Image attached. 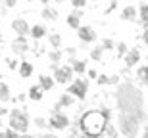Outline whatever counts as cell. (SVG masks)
I'll return each instance as SVG.
<instances>
[{
  "label": "cell",
  "instance_id": "6da1fadb",
  "mask_svg": "<svg viewBox=\"0 0 148 138\" xmlns=\"http://www.w3.org/2000/svg\"><path fill=\"white\" fill-rule=\"evenodd\" d=\"M75 127L81 133L94 138H102V134L108 133L110 128V111L106 107L100 109H85L81 115H77Z\"/></svg>",
  "mask_w": 148,
  "mask_h": 138
},
{
  "label": "cell",
  "instance_id": "7a4b0ae2",
  "mask_svg": "<svg viewBox=\"0 0 148 138\" xmlns=\"http://www.w3.org/2000/svg\"><path fill=\"white\" fill-rule=\"evenodd\" d=\"M10 128L12 131H16V133L19 134H25L27 133V128H29V115H27V111H23V109H12L10 111Z\"/></svg>",
  "mask_w": 148,
  "mask_h": 138
},
{
  "label": "cell",
  "instance_id": "3957f363",
  "mask_svg": "<svg viewBox=\"0 0 148 138\" xmlns=\"http://www.w3.org/2000/svg\"><path fill=\"white\" fill-rule=\"evenodd\" d=\"M48 125L52 128H56V131H64V128L69 127V119H67L66 113H62L60 109H52V113H50V119H48Z\"/></svg>",
  "mask_w": 148,
  "mask_h": 138
},
{
  "label": "cell",
  "instance_id": "277c9868",
  "mask_svg": "<svg viewBox=\"0 0 148 138\" xmlns=\"http://www.w3.org/2000/svg\"><path fill=\"white\" fill-rule=\"evenodd\" d=\"M87 90H88V83L87 79H75L71 84H69V88H67V94H71V96H75V98L79 100H85V96H87Z\"/></svg>",
  "mask_w": 148,
  "mask_h": 138
},
{
  "label": "cell",
  "instance_id": "5b68a950",
  "mask_svg": "<svg viewBox=\"0 0 148 138\" xmlns=\"http://www.w3.org/2000/svg\"><path fill=\"white\" fill-rule=\"evenodd\" d=\"M71 75H73V69L69 65H64V67H58L54 71V81L60 84H66L71 81Z\"/></svg>",
  "mask_w": 148,
  "mask_h": 138
},
{
  "label": "cell",
  "instance_id": "8992f818",
  "mask_svg": "<svg viewBox=\"0 0 148 138\" xmlns=\"http://www.w3.org/2000/svg\"><path fill=\"white\" fill-rule=\"evenodd\" d=\"M12 52L14 54H17L19 58H23V56L29 52V42L25 37H17V39H14V42H12Z\"/></svg>",
  "mask_w": 148,
  "mask_h": 138
},
{
  "label": "cell",
  "instance_id": "52a82bcc",
  "mask_svg": "<svg viewBox=\"0 0 148 138\" xmlns=\"http://www.w3.org/2000/svg\"><path fill=\"white\" fill-rule=\"evenodd\" d=\"M12 29L17 33V37H25V35H31V27H29V23L23 19V17H16L14 21H12Z\"/></svg>",
  "mask_w": 148,
  "mask_h": 138
},
{
  "label": "cell",
  "instance_id": "ba28073f",
  "mask_svg": "<svg viewBox=\"0 0 148 138\" xmlns=\"http://www.w3.org/2000/svg\"><path fill=\"white\" fill-rule=\"evenodd\" d=\"M77 37H79L83 42H94V40H96V33H94V29L88 27V25H83V27L77 31Z\"/></svg>",
  "mask_w": 148,
  "mask_h": 138
},
{
  "label": "cell",
  "instance_id": "9c48e42d",
  "mask_svg": "<svg viewBox=\"0 0 148 138\" xmlns=\"http://www.w3.org/2000/svg\"><path fill=\"white\" fill-rule=\"evenodd\" d=\"M81 10H73L71 14H69V16H67V25H69V27L71 29H77V31H79V29L83 27L81 25Z\"/></svg>",
  "mask_w": 148,
  "mask_h": 138
},
{
  "label": "cell",
  "instance_id": "30bf717a",
  "mask_svg": "<svg viewBox=\"0 0 148 138\" xmlns=\"http://www.w3.org/2000/svg\"><path fill=\"white\" fill-rule=\"evenodd\" d=\"M137 16H138V10L135 6H125L123 12H121V19H125V21H137Z\"/></svg>",
  "mask_w": 148,
  "mask_h": 138
},
{
  "label": "cell",
  "instance_id": "8fae6325",
  "mask_svg": "<svg viewBox=\"0 0 148 138\" xmlns=\"http://www.w3.org/2000/svg\"><path fill=\"white\" fill-rule=\"evenodd\" d=\"M138 61H140V52H138L137 48H131V50L125 54V63H127L129 67H133V65H137Z\"/></svg>",
  "mask_w": 148,
  "mask_h": 138
},
{
  "label": "cell",
  "instance_id": "7c38bea8",
  "mask_svg": "<svg viewBox=\"0 0 148 138\" xmlns=\"http://www.w3.org/2000/svg\"><path fill=\"white\" fill-rule=\"evenodd\" d=\"M42 92H44V88L40 84H33L29 88V98L33 100V102H38V100H42Z\"/></svg>",
  "mask_w": 148,
  "mask_h": 138
},
{
  "label": "cell",
  "instance_id": "4fadbf2b",
  "mask_svg": "<svg viewBox=\"0 0 148 138\" xmlns=\"http://www.w3.org/2000/svg\"><path fill=\"white\" fill-rule=\"evenodd\" d=\"M42 17L48 19V21H56V19H58V10H56L54 6H44L42 8Z\"/></svg>",
  "mask_w": 148,
  "mask_h": 138
},
{
  "label": "cell",
  "instance_id": "5bb4252c",
  "mask_svg": "<svg viewBox=\"0 0 148 138\" xmlns=\"http://www.w3.org/2000/svg\"><path fill=\"white\" fill-rule=\"evenodd\" d=\"M73 104V96L71 94H62L60 100H58V104L54 105L56 109H62V107H69V105Z\"/></svg>",
  "mask_w": 148,
  "mask_h": 138
},
{
  "label": "cell",
  "instance_id": "9a60e30c",
  "mask_svg": "<svg viewBox=\"0 0 148 138\" xmlns=\"http://www.w3.org/2000/svg\"><path fill=\"white\" fill-rule=\"evenodd\" d=\"M19 75L23 79H27L33 75V63H29V61H21L19 63Z\"/></svg>",
  "mask_w": 148,
  "mask_h": 138
},
{
  "label": "cell",
  "instance_id": "2e32d148",
  "mask_svg": "<svg viewBox=\"0 0 148 138\" xmlns=\"http://www.w3.org/2000/svg\"><path fill=\"white\" fill-rule=\"evenodd\" d=\"M38 84H40L44 90H50L54 86V79L48 77V75H40V77H38Z\"/></svg>",
  "mask_w": 148,
  "mask_h": 138
},
{
  "label": "cell",
  "instance_id": "e0dca14e",
  "mask_svg": "<svg viewBox=\"0 0 148 138\" xmlns=\"http://www.w3.org/2000/svg\"><path fill=\"white\" fill-rule=\"evenodd\" d=\"M46 33H48V31H46L42 25H33V27H31V37H33V39H37V40L42 39Z\"/></svg>",
  "mask_w": 148,
  "mask_h": 138
},
{
  "label": "cell",
  "instance_id": "ac0fdd59",
  "mask_svg": "<svg viewBox=\"0 0 148 138\" xmlns=\"http://www.w3.org/2000/svg\"><path fill=\"white\" fill-rule=\"evenodd\" d=\"M71 63H73V65H71V69H73L75 73H79V75L87 71V61H85V60H73Z\"/></svg>",
  "mask_w": 148,
  "mask_h": 138
},
{
  "label": "cell",
  "instance_id": "d6986e66",
  "mask_svg": "<svg viewBox=\"0 0 148 138\" xmlns=\"http://www.w3.org/2000/svg\"><path fill=\"white\" fill-rule=\"evenodd\" d=\"M137 77L138 81L143 84H146L148 86V65H143V67H138V71H137Z\"/></svg>",
  "mask_w": 148,
  "mask_h": 138
},
{
  "label": "cell",
  "instance_id": "ffe728a7",
  "mask_svg": "<svg viewBox=\"0 0 148 138\" xmlns=\"http://www.w3.org/2000/svg\"><path fill=\"white\" fill-rule=\"evenodd\" d=\"M138 16H140V19H138V21L143 23L144 27H148V4H143V6H140Z\"/></svg>",
  "mask_w": 148,
  "mask_h": 138
},
{
  "label": "cell",
  "instance_id": "44dd1931",
  "mask_svg": "<svg viewBox=\"0 0 148 138\" xmlns=\"http://www.w3.org/2000/svg\"><path fill=\"white\" fill-rule=\"evenodd\" d=\"M12 96H10V86H8V83H2L0 84V100L2 102H8Z\"/></svg>",
  "mask_w": 148,
  "mask_h": 138
},
{
  "label": "cell",
  "instance_id": "7402d4cb",
  "mask_svg": "<svg viewBox=\"0 0 148 138\" xmlns=\"http://www.w3.org/2000/svg\"><path fill=\"white\" fill-rule=\"evenodd\" d=\"M48 40H50V44L54 46L56 50L60 48V44H62V37L58 33H48Z\"/></svg>",
  "mask_w": 148,
  "mask_h": 138
},
{
  "label": "cell",
  "instance_id": "603a6c76",
  "mask_svg": "<svg viewBox=\"0 0 148 138\" xmlns=\"http://www.w3.org/2000/svg\"><path fill=\"white\" fill-rule=\"evenodd\" d=\"M67 138H94V136H88V134L81 133L77 127H73L71 131H69V134H67Z\"/></svg>",
  "mask_w": 148,
  "mask_h": 138
},
{
  "label": "cell",
  "instance_id": "cb8c5ba5",
  "mask_svg": "<svg viewBox=\"0 0 148 138\" xmlns=\"http://www.w3.org/2000/svg\"><path fill=\"white\" fill-rule=\"evenodd\" d=\"M102 54H104V46H94L90 50V58L92 60H102Z\"/></svg>",
  "mask_w": 148,
  "mask_h": 138
},
{
  "label": "cell",
  "instance_id": "d4e9b609",
  "mask_svg": "<svg viewBox=\"0 0 148 138\" xmlns=\"http://www.w3.org/2000/svg\"><path fill=\"white\" fill-rule=\"evenodd\" d=\"M48 58H50V61H52V63H56V65H58V61L62 60V52H60V50H52V52L48 54Z\"/></svg>",
  "mask_w": 148,
  "mask_h": 138
},
{
  "label": "cell",
  "instance_id": "484cf974",
  "mask_svg": "<svg viewBox=\"0 0 148 138\" xmlns=\"http://www.w3.org/2000/svg\"><path fill=\"white\" fill-rule=\"evenodd\" d=\"M19 133H16V131H12V128H6L4 134H2V138H21V136H17Z\"/></svg>",
  "mask_w": 148,
  "mask_h": 138
},
{
  "label": "cell",
  "instance_id": "4316f807",
  "mask_svg": "<svg viewBox=\"0 0 148 138\" xmlns=\"http://www.w3.org/2000/svg\"><path fill=\"white\" fill-rule=\"evenodd\" d=\"M33 121H35V125H37V127H40V128L48 125V123H46V119H42V117H35Z\"/></svg>",
  "mask_w": 148,
  "mask_h": 138
},
{
  "label": "cell",
  "instance_id": "83f0119b",
  "mask_svg": "<svg viewBox=\"0 0 148 138\" xmlns=\"http://www.w3.org/2000/svg\"><path fill=\"white\" fill-rule=\"evenodd\" d=\"M71 4H73V8H75V10H81V8H85V4H87V2H85V0H73Z\"/></svg>",
  "mask_w": 148,
  "mask_h": 138
},
{
  "label": "cell",
  "instance_id": "f1b7e54d",
  "mask_svg": "<svg viewBox=\"0 0 148 138\" xmlns=\"http://www.w3.org/2000/svg\"><path fill=\"white\" fill-rule=\"evenodd\" d=\"M102 46H104V50H112V48H114V40H112V39H104Z\"/></svg>",
  "mask_w": 148,
  "mask_h": 138
},
{
  "label": "cell",
  "instance_id": "f546056e",
  "mask_svg": "<svg viewBox=\"0 0 148 138\" xmlns=\"http://www.w3.org/2000/svg\"><path fill=\"white\" fill-rule=\"evenodd\" d=\"M125 48H127V46H125V42H119V44H117V54H119V56L127 54L129 50H125Z\"/></svg>",
  "mask_w": 148,
  "mask_h": 138
},
{
  "label": "cell",
  "instance_id": "4dcf8cb0",
  "mask_svg": "<svg viewBox=\"0 0 148 138\" xmlns=\"http://www.w3.org/2000/svg\"><path fill=\"white\" fill-rule=\"evenodd\" d=\"M6 63H8V67H10V69H16V67H17V61L12 60V58H8V60H6Z\"/></svg>",
  "mask_w": 148,
  "mask_h": 138
},
{
  "label": "cell",
  "instance_id": "1f68e13d",
  "mask_svg": "<svg viewBox=\"0 0 148 138\" xmlns=\"http://www.w3.org/2000/svg\"><path fill=\"white\" fill-rule=\"evenodd\" d=\"M108 83H110V77H106V75L98 77V84H108Z\"/></svg>",
  "mask_w": 148,
  "mask_h": 138
},
{
  "label": "cell",
  "instance_id": "d6a6232c",
  "mask_svg": "<svg viewBox=\"0 0 148 138\" xmlns=\"http://www.w3.org/2000/svg\"><path fill=\"white\" fill-rule=\"evenodd\" d=\"M115 8H117V2H112V4L108 6V8H106V14H110V12H114Z\"/></svg>",
  "mask_w": 148,
  "mask_h": 138
},
{
  "label": "cell",
  "instance_id": "836d02e7",
  "mask_svg": "<svg viewBox=\"0 0 148 138\" xmlns=\"http://www.w3.org/2000/svg\"><path fill=\"white\" fill-rule=\"evenodd\" d=\"M143 42L148 46V29H144V33H143Z\"/></svg>",
  "mask_w": 148,
  "mask_h": 138
},
{
  "label": "cell",
  "instance_id": "e575fe53",
  "mask_svg": "<svg viewBox=\"0 0 148 138\" xmlns=\"http://www.w3.org/2000/svg\"><path fill=\"white\" fill-rule=\"evenodd\" d=\"M88 77H90V79H96V77H98V73L94 71V69H90V71H88Z\"/></svg>",
  "mask_w": 148,
  "mask_h": 138
},
{
  "label": "cell",
  "instance_id": "d590c367",
  "mask_svg": "<svg viewBox=\"0 0 148 138\" xmlns=\"http://www.w3.org/2000/svg\"><path fill=\"white\" fill-rule=\"evenodd\" d=\"M38 138H58L56 134H42V136H38Z\"/></svg>",
  "mask_w": 148,
  "mask_h": 138
},
{
  "label": "cell",
  "instance_id": "8d00e7d4",
  "mask_svg": "<svg viewBox=\"0 0 148 138\" xmlns=\"http://www.w3.org/2000/svg\"><path fill=\"white\" fill-rule=\"evenodd\" d=\"M110 83L112 84H117V77H115V75H114V77H110Z\"/></svg>",
  "mask_w": 148,
  "mask_h": 138
},
{
  "label": "cell",
  "instance_id": "74e56055",
  "mask_svg": "<svg viewBox=\"0 0 148 138\" xmlns=\"http://www.w3.org/2000/svg\"><path fill=\"white\" fill-rule=\"evenodd\" d=\"M143 138H148V125L144 127V134H143Z\"/></svg>",
  "mask_w": 148,
  "mask_h": 138
},
{
  "label": "cell",
  "instance_id": "f35d334b",
  "mask_svg": "<svg viewBox=\"0 0 148 138\" xmlns=\"http://www.w3.org/2000/svg\"><path fill=\"white\" fill-rule=\"evenodd\" d=\"M21 138H35V136H31V134H23Z\"/></svg>",
  "mask_w": 148,
  "mask_h": 138
}]
</instances>
